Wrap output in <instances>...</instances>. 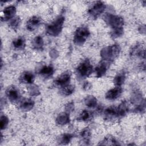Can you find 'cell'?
Listing matches in <instances>:
<instances>
[{"instance_id":"cell-8","label":"cell","mask_w":146,"mask_h":146,"mask_svg":"<svg viewBox=\"0 0 146 146\" xmlns=\"http://www.w3.org/2000/svg\"><path fill=\"white\" fill-rule=\"evenodd\" d=\"M6 94L8 99L13 102L18 100L20 98L19 90L15 86L9 87L6 90Z\"/></svg>"},{"instance_id":"cell-3","label":"cell","mask_w":146,"mask_h":146,"mask_svg":"<svg viewBox=\"0 0 146 146\" xmlns=\"http://www.w3.org/2000/svg\"><path fill=\"white\" fill-rule=\"evenodd\" d=\"M90 34L87 27L81 26L76 29L74 36V42L75 44L81 46L86 42Z\"/></svg>"},{"instance_id":"cell-34","label":"cell","mask_w":146,"mask_h":146,"mask_svg":"<svg viewBox=\"0 0 146 146\" xmlns=\"http://www.w3.org/2000/svg\"><path fill=\"white\" fill-rule=\"evenodd\" d=\"M50 55H51V57H52V58H56V56L58 55V52H57V51H56V50L53 49V50H51V52H50Z\"/></svg>"},{"instance_id":"cell-26","label":"cell","mask_w":146,"mask_h":146,"mask_svg":"<svg viewBox=\"0 0 146 146\" xmlns=\"http://www.w3.org/2000/svg\"><path fill=\"white\" fill-rule=\"evenodd\" d=\"M91 118V113L88 111L84 110L80 113L79 116L78 117L77 120L80 121H86L90 120Z\"/></svg>"},{"instance_id":"cell-28","label":"cell","mask_w":146,"mask_h":146,"mask_svg":"<svg viewBox=\"0 0 146 146\" xmlns=\"http://www.w3.org/2000/svg\"><path fill=\"white\" fill-rule=\"evenodd\" d=\"M80 136L85 141H88L91 136L90 129L88 127L85 128L80 132Z\"/></svg>"},{"instance_id":"cell-17","label":"cell","mask_w":146,"mask_h":146,"mask_svg":"<svg viewBox=\"0 0 146 146\" xmlns=\"http://www.w3.org/2000/svg\"><path fill=\"white\" fill-rule=\"evenodd\" d=\"M54 71V70L52 66L50 65L44 66L40 69L39 74H40L42 76H44L45 78H48L53 74Z\"/></svg>"},{"instance_id":"cell-2","label":"cell","mask_w":146,"mask_h":146,"mask_svg":"<svg viewBox=\"0 0 146 146\" xmlns=\"http://www.w3.org/2000/svg\"><path fill=\"white\" fill-rule=\"evenodd\" d=\"M64 22L63 16L58 17L55 21L48 25L46 28L47 33L51 36H57L61 32Z\"/></svg>"},{"instance_id":"cell-20","label":"cell","mask_w":146,"mask_h":146,"mask_svg":"<svg viewBox=\"0 0 146 146\" xmlns=\"http://www.w3.org/2000/svg\"><path fill=\"white\" fill-rule=\"evenodd\" d=\"M69 121H70L69 114L66 112L64 113L63 112L59 114L56 119V123L59 125H64L68 123Z\"/></svg>"},{"instance_id":"cell-7","label":"cell","mask_w":146,"mask_h":146,"mask_svg":"<svg viewBox=\"0 0 146 146\" xmlns=\"http://www.w3.org/2000/svg\"><path fill=\"white\" fill-rule=\"evenodd\" d=\"M16 13V8L14 6H10L6 7L2 11L1 14V20L3 21H7L9 19L14 18V15Z\"/></svg>"},{"instance_id":"cell-29","label":"cell","mask_w":146,"mask_h":146,"mask_svg":"<svg viewBox=\"0 0 146 146\" xmlns=\"http://www.w3.org/2000/svg\"><path fill=\"white\" fill-rule=\"evenodd\" d=\"M101 145H117L118 143H116L115 139L111 136H109L108 137H106L104 140L102 141V143H100Z\"/></svg>"},{"instance_id":"cell-23","label":"cell","mask_w":146,"mask_h":146,"mask_svg":"<svg viewBox=\"0 0 146 146\" xmlns=\"http://www.w3.org/2000/svg\"><path fill=\"white\" fill-rule=\"evenodd\" d=\"M73 137V135L70 133H64L60 135L58 137V142L62 144L68 143Z\"/></svg>"},{"instance_id":"cell-30","label":"cell","mask_w":146,"mask_h":146,"mask_svg":"<svg viewBox=\"0 0 146 146\" xmlns=\"http://www.w3.org/2000/svg\"><path fill=\"white\" fill-rule=\"evenodd\" d=\"M9 119L5 115H2L0 119V127L1 129H4L6 128L9 124Z\"/></svg>"},{"instance_id":"cell-18","label":"cell","mask_w":146,"mask_h":146,"mask_svg":"<svg viewBox=\"0 0 146 146\" xmlns=\"http://www.w3.org/2000/svg\"><path fill=\"white\" fill-rule=\"evenodd\" d=\"M118 117L124 116L128 111V106L126 101L121 103L118 107H117Z\"/></svg>"},{"instance_id":"cell-5","label":"cell","mask_w":146,"mask_h":146,"mask_svg":"<svg viewBox=\"0 0 146 146\" xmlns=\"http://www.w3.org/2000/svg\"><path fill=\"white\" fill-rule=\"evenodd\" d=\"M104 20L112 29L121 28L124 25V20L120 16L107 13L104 15Z\"/></svg>"},{"instance_id":"cell-4","label":"cell","mask_w":146,"mask_h":146,"mask_svg":"<svg viewBox=\"0 0 146 146\" xmlns=\"http://www.w3.org/2000/svg\"><path fill=\"white\" fill-rule=\"evenodd\" d=\"M92 72V66L90 61L86 59L82 62L76 68L78 76L82 78L88 77Z\"/></svg>"},{"instance_id":"cell-24","label":"cell","mask_w":146,"mask_h":146,"mask_svg":"<svg viewBox=\"0 0 146 146\" xmlns=\"http://www.w3.org/2000/svg\"><path fill=\"white\" fill-rule=\"evenodd\" d=\"M85 104L90 108L95 107L97 104V100L95 97L92 95L87 96L84 99Z\"/></svg>"},{"instance_id":"cell-10","label":"cell","mask_w":146,"mask_h":146,"mask_svg":"<svg viewBox=\"0 0 146 146\" xmlns=\"http://www.w3.org/2000/svg\"><path fill=\"white\" fill-rule=\"evenodd\" d=\"M71 79V74L69 72H65L61 74L57 79L54 81L56 85L63 87L66 85L68 84Z\"/></svg>"},{"instance_id":"cell-16","label":"cell","mask_w":146,"mask_h":146,"mask_svg":"<svg viewBox=\"0 0 146 146\" xmlns=\"http://www.w3.org/2000/svg\"><path fill=\"white\" fill-rule=\"evenodd\" d=\"M105 117L107 119H113L118 117L117 107L114 106H111L107 108L104 111Z\"/></svg>"},{"instance_id":"cell-14","label":"cell","mask_w":146,"mask_h":146,"mask_svg":"<svg viewBox=\"0 0 146 146\" xmlns=\"http://www.w3.org/2000/svg\"><path fill=\"white\" fill-rule=\"evenodd\" d=\"M35 77L33 73L26 71L22 73L19 78V81L21 83H26V84H31L34 80Z\"/></svg>"},{"instance_id":"cell-35","label":"cell","mask_w":146,"mask_h":146,"mask_svg":"<svg viewBox=\"0 0 146 146\" xmlns=\"http://www.w3.org/2000/svg\"><path fill=\"white\" fill-rule=\"evenodd\" d=\"M91 84H90V83H88V82H86V83L84 84V85H83V88H84V89L86 90L90 89V88H91Z\"/></svg>"},{"instance_id":"cell-21","label":"cell","mask_w":146,"mask_h":146,"mask_svg":"<svg viewBox=\"0 0 146 146\" xmlns=\"http://www.w3.org/2000/svg\"><path fill=\"white\" fill-rule=\"evenodd\" d=\"M44 44L42 36H37L32 41V45L34 48L37 50H41Z\"/></svg>"},{"instance_id":"cell-1","label":"cell","mask_w":146,"mask_h":146,"mask_svg":"<svg viewBox=\"0 0 146 146\" xmlns=\"http://www.w3.org/2000/svg\"><path fill=\"white\" fill-rule=\"evenodd\" d=\"M120 47L117 44H113L103 48L100 51L102 59L106 62H112L118 56Z\"/></svg>"},{"instance_id":"cell-15","label":"cell","mask_w":146,"mask_h":146,"mask_svg":"<svg viewBox=\"0 0 146 146\" xmlns=\"http://www.w3.org/2000/svg\"><path fill=\"white\" fill-rule=\"evenodd\" d=\"M34 106V102H33V100L30 99H24L21 100L20 104H19V107L20 108L25 111H30L31 110Z\"/></svg>"},{"instance_id":"cell-11","label":"cell","mask_w":146,"mask_h":146,"mask_svg":"<svg viewBox=\"0 0 146 146\" xmlns=\"http://www.w3.org/2000/svg\"><path fill=\"white\" fill-rule=\"evenodd\" d=\"M122 88L120 86H116L110 90L106 94V98L108 100H115L117 99L122 93Z\"/></svg>"},{"instance_id":"cell-12","label":"cell","mask_w":146,"mask_h":146,"mask_svg":"<svg viewBox=\"0 0 146 146\" xmlns=\"http://www.w3.org/2000/svg\"><path fill=\"white\" fill-rule=\"evenodd\" d=\"M108 68V63L106 61H101L96 67L95 72L97 78H101L105 75Z\"/></svg>"},{"instance_id":"cell-33","label":"cell","mask_w":146,"mask_h":146,"mask_svg":"<svg viewBox=\"0 0 146 146\" xmlns=\"http://www.w3.org/2000/svg\"><path fill=\"white\" fill-rule=\"evenodd\" d=\"M66 111L68 112H71L72 111L74 110V103L72 102H70L69 103H68L65 107Z\"/></svg>"},{"instance_id":"cell-31","label":"cell","mask_w":146,"mask_h":146,"mask_svg":"<svg viewBox=\"0 0 146 146\" xmlns=\"http://www.w3.org/2000/svg\"><path fill=\"white\" fill-rule=\"evenodd\" d=\"M123 34V27H121V28H117V29H113V30L111 33V35L112 37L116 38L121 36Z\"/></svg>"},{"instance_id":"cell-25","label":"cell","mask_w":146,"mask_h":146,"mask_svg":"<svg viewBox=\"0 0 146 146\" xmlns=\"http://www.w3.org/2000/svg\"><path fill=\"white\" fill-rule=\"evenodd\" d=\"M74 91V86L72 85L67 84L63 87H62V88L60 90L61 93L64 95H70L71 94L73 93Z\"/></svg>"},{"instance_id":"cell-13","label":"cell","mask_w":146,"mask_h":146,"mask_svg":"<svg viewBox=\"0 0 146 146\" xmlns=\"http://www.w3.org/2000/svg\"><path fill=\"white\" fill-rule=\"evenodd\" d=\"M130 55L132 56H140L145 58V50L141 44H136L134 46L131 50Z\"/></svg>"},{"instance_id":"cell-9","label":"cell","mask_w":146,"mask_h":146,"mask_svg":"<svg viewBox=\"0 0 146 146\" xmlns=\"http://www.w3.org/2000/svg\"><path fill=\"white\" fill-rule=\"evenodd\" d=\"M40 18L37 16H33L30 18L26 23V28L30 31L35 30L41 24Z\"/></svg>"},{"instance_id":"cell-22","label":"cell","mask_w":146,"mask_h":146,"mask_svg":"<svg viewBox=\"0 0 146 146\" xmlns=\"http://www.w3.org/2000/svg\"><path fill=\"white\" fill-rule=\"evenodd\" d=\"M125 80V74L124 72L118 73L113 79V83L116 86H121Z\"/></svg>"},{"instance_id":"cell-27","label":"cell","mask_w":146,"mask_h":146,"mask_svg":"<svg viewBox=\"0 0 146 146\" xmlns=\"http://www.w3.org/2000/svg\"><path fill=\"white\" fill-rule=\"evenodd\" d=\"M20 23H21V19H20L19 17H14L13 19H11V20L10 21V22L9 23V26L11 29L15 30L19 26Z\"/></svg>"},{"instance_id":"cell-19","label":"cell","mask_w":146,"mask_h":146,"mask_svg":"<svg viewBox=\"0 0 146 146\" xmlns=\"http://www.w3.org/2000/svg\"><path fill=\"white\" fill-rule=\"evenodd\" d=\"M13 47L17 50L23 49L25 47V39L23 36H19L13 41Z\"/></svg>"},{"instance_id":"cell-6","label":"cell","mask_w":146,"mask_h":146,"mask_svg":"<svg viewBox=\"0 0 146 146\" xmlns=\"http://www.w3.org/2000/svg\"><path fill=\"white\" fill-rule=\"evenodd\" d=\"M106 9V5L102 1H97L93 4L89 9L88 13L89 15L94 19H96L102 14Z\"/></svg>"},{"instance_id":"cell-32","label":"cell","mask_w":146,"mask_h":146,"mask_svg":"<svg viewBox=\"0 0 146 146\" xmlns=\"http://www.w3.org/2000/svg\"><path fill=\"white\" fill-rule=\"evenodd\" d=\"M30 95H33V96H37L39 94V91L38 88V87H36V86H30Z\"/></svg>"}]
</instances>
